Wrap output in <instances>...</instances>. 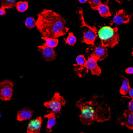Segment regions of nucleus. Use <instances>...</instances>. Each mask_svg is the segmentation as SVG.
I'll return each mask as SVG.
<instances>
[{
  "mask_svg": "<svg viewBox=\"0 0 133 133\" xmlns=\"http://www.w3.org/2000/svg\"><path fill=\"white\" fill-rule=\"evenodd\" d=\"M33 113V111L29 108H24L22 110L17 112V119L19 121L30 119L32 117Z\"/></svg>",
  "mask_w": 133,
  "mask_h": 133,
  "instance_id": "nucleus-14",
  "label": "nucleus"
},
{
  "mask_svg": "<svg viewBox=\"0 0 133 133\" xmlns=\"http://www.w3.org/2000/svg\"><path fill=\"white\" fill-rule=\"evenodd\" d=\"M36 24V21L31 17H28L25 21V26L28 28L29 29H31L34 28Z\"/></svg>",
  "mask_w": 133,
  "mask_h": 133,
  "instance_id": "nucleus-22",
  "label": "nucleus"
},
{
  "mask_svg": "<svg viewBox=\"0 0 133 133\" xmlns=\"http://www.w3.org/2000/svg\"><path fill=\"white\" fill-rule=\"evenodd\" d=\"M118 121L121 125L133 130V112H130L128 110H125L123 113V117L120 118Z\"/></svg>",
  "mask_w": 133,
  "mask_h": 133,
  "instance_id": "nucleus-10",
  "label": "nucleus"
},
{
  "mask_svg": "<svg viewBox=\"0 0 133 133\" xmlns=\"http://www.w3.org/2000/svg\"><path fill=\"white\" fill-rule=\"evenodd\" d=\"M99 96L94 95L89 100L85 98L79 100L76 106L81 110L80 121L85 125H89L95 122L103 123L111 118L110 108L105 102H99Z\"/></svg>",
  "mask_w": 133,
  "mask_h": 133,
  "instance_id": "nucleus-1",
  "label": "nucleus"
},
{
  "mask_svg": "<svg viewBox=\"0 0 133 133\" xmlns=\"http://www.w3.org/2000/svg\"><path fill=\"white\" fill-rule=\"evenodd\" d=\"M78 14L80 15V18L82 22L81 27L86 26L88 29V30H86L84 32V35L82 42L88 45L95 46L94 42L98 36V30H97L96 27H92L90 25H88L87 23H86V22L84 20L83 14V10L82 8H81L80 10H79Z\"/></svg>",
  "mask_w": 133,
  "mask_h": 133,
  "instance_id": "nucleus-4",
  "label": "nucleus"
},
{
  "mask_svg": "<svg viewBox=\"0 0 133 133\" xmlns=\"http://www.w3.org/2000/svg\"><path fill=\"white\" fill-rule=\"evenodd\" d=\"M64 19L51 10L44 9L38 14L36 26L43 36L56 38L65 35L69 29Z\"/></svg>",
  "mask_w": 133,
  "mask_h": 133,
  "instance_id": "nucleus-2",
  "label": "nucleus"
},
{
  "mask_svg": "<svg viewBox=\"0 0 133 133\" xmlns=\"http://www.w3.org/2000/svg\"><path fill=\"white\" fill-rule=\"evenodd\" d=\"M131 15H128L123 9L119 10L116 12L112 20V23H115L117 25H121L124 23H127L129 22Z\"/></svg>",
  "mask_w": 133,
  "mask_h": 133,
  "instance_id": "nucleus-9",
  "label": "nucleus"
},
{
  "mask_svg": "<svg viewBox=\"0 0 133 133\" xmlns=\"http://www.w3.org/2000/svg\"><path fill=\"white\" fill-rule=\"evenodd\" d=\"M42 122L41 116L37 117L30 121L27 127V133H39Z\"/></svg>",
  "mask_w": 133,
  "mask_h": 133,
  "instance_id": "nucleus-11",
  "label": "nucleus"
},
{
  "mask_svg": "<svg viewBox=\"0 0 133 133\" xmlns=\"http://www.w3.org/2000/svg\"><path fill=\"white\" fill-rule=\"evenodd\" d=\"M88 2L91 8L94 10H97L98 7L101 3V0H88Z\"/></svg>",
  "mask_w": 133,
  "mask_h": 133,
  "instance_id": "nucleus-23",
  "label": "nucleus"
},
{
  "mask_svg": "<svg viewBox=\"0 0 133 133\" xmlns=\"http://www.w3.org/2000/svg\"><path fill=\"white\" fill-rule=\"evenodd\" d=\"M99 61L104 59L108 56V49L107 47L103 46L102 44L96 46L94 52L92 53Z\"/></svg>",
  "mask_w": 133,
  "mask_h": 133,
  "instance_id": "nucleus-13",
  "label": "nucleus"
},
{
  "mask_svg": "<svg viewBox=\"0 0 133 133\" xmlns=\"http://www.w3.org/2000/svg\"><path fill=\"white\" fill-rule=\"evenodd\" d=\"M42 39L45 41V43L43 44L45 45L48 46L51 48L56 47L58 44V39L57 38H48L46 37H42Z\"/></svg>",
  "mask_w": 133,
  "mask_h": 133,
  "instance_id": "nucleus-18",
  "label": "nucleus"
},
{
  "mask_svg": "<svg viewBox=\"0 0 133 133\" xmlns=\"http://www.w3.org/2000/svg\"><path fill=\"white\" fill-rule=\"evenodd\" d=\"M131 55H132V56H133V49H132V52H131Z\"/></svg>",
  "mask_w": 133,
  "mask_h": 133,
  "instance_id": "nucleus-30",
  "label": "nucleus"
},
{
  "mask_svg": "<svg viewBox=\"0 0 133 133\" xmlns=\"http://www.w3.org/2000/svg\"><path fill=\"white\" fill-rule=\"evenodd\" d=\"M64 39L65 42V44H68L70 46H73L76 42V38L72 32L69 33L67 38Z\"/></svg>",
  "mask_w": 133,
  "mask_h": 133,
  "instance_id": "nucleus-21",
  "label": "nucleus"
},
{
  "mask_svg": "<svg viewBox=\"0 0 133 133\" xmlns=\"http://www.w3.org/2000/svg\"><path fill=\"white\" fill-rule=\"evenodd\" d=\"M128 1H130V0H128Z\"/></svg>",
  "mask_w": 133,
  "mask_h": 133,
  "instance_id": "nucleus-32",
  "label": "nucleus"
},
{
  "mask_svg": "<svg viewBox=\"0 0 133 133\" xmlns=\"http://www.w3.org/2000/svg\"><path fill=\"white\" fill-rule=\"evenodd\" d=\"M128 94L129 95V97H130L131 99H133V88H130Z\"/></svg>",
  "mask_w": 133,
  "mask_h": 133,
  "instance_id": "nucleus-26",
  "label": "nucleus"
},
{
  "mask_svg": "<svg viewBox=\"0 0 133 133\" xmlns=\"http://www.w3.org/2000/svg\"><path fill=\"white\" fill-rule=\"evenodd\" d=\"M97 33L101 44L105 47L113 48L119 42V36L117 27L104 25L98 30Z\"/></svg>",
  "mask_w": 133,
  "mask_h": 133,
  "instance_id": "nucleus-3",
  "label": "nucleus"
},
{
  "mask_svg": "<svg viewBox=\"0 0 133 133\" xmlns=\"http://www.w3.org/2000/svg\"><path fill=\"white\" fill-rule=\"evenodd\" d=\"M16 0H2L1 7L4 8H12L16 6Z\"/></svg>",
  "mask_w": 133,
  "mask_h": 133,
  "instance_id": "nucleus-19",
  "label": "nucleus"
},
{
  "mask_svg": "<svg viewBox=\"0 0 133 133\" xmlns=\"http://www.w3.org/2000/svg\"><path fill=\"white\" fill-rule=\"evenodd\" d=\"M97 10L98 11L100 16L102 17L106 18L111 16L109 8L106 4L101 3L98 7Z\"/></svg>",
  "mask_w": 133,
  "mask_h": 133,
  "instance_id": "nucleus-17",
  "label": "nucleus"
},
{
  "mask_svg": "<svg viewBox=\"0 0 133 133\" xmlns=\"http://www.w3.org/2000/svg\"><path fill=\"white\" fill-rule=\"evenodd\" d=\"M16 8L17 10L20 12H23L26 10L28 8V2H18L16 4Z\"/></svg>",
  "mask_w": 133,
  "mask_h": 133,
  "instance_id": "nucleus-20",
  "label": "nucleus"
},
{
  "mask_svg": "<svg viewBox=\"0 0 133 133\" xmlns=\"http://www.w3.org/2000/svg\"><path fill=\"white\" fill-rule=\"evenodd\" d=\"M86 60L84 56L82 55H78L76 58V64H74L73 66H74V71L76 72V73L81 77V71H84V69H86L85 65Z\"/></svg>",
  "mask_w": 133,
  "mask_h": 133,
  "instance_id": "nucleus-12",
  "label": "nucleus"
},
{
  "mask_svg": "<svg viewBox=\"0 0 133 133\" xmlns=\"http://www.w3.org/2000/svg\"><path fill=\"white\" fill-rule=\"evenodd\" d=\"M5 8H3V7H1V9H0V15L1 16L2 15H5L6 14V12H5Z\"/></svg>",
  "mask_w": 133,
  "mask_h": 133,
  "instance_id": "nucleus-27",
  "label": "nucleus"
},
{
  "mask_svg": "<svg viewBox=\"0 0 133 133\" xmlns=\"http://www.w3.org/2000/svg\"><path fill=\"white\" fill-rule=\"evenodd\" d=\"M121 78L122 80V85L119 89V92L123 96H124L128 94L130 87L128 78L123 76H122Z\"/></svg>",
  "mask_w": 133,
  "mask_h": 133,
  "instance_id": "nucleus-16",
  "label": "nucleus"
},
{
  "mask_svg": "<svg viewBox=\"0 0 133 133\" xmlns=\"http://www.w3.org/2000/svg\"><path fill=\"white\" fill-rule=\"evenodd\" d=\"M38 50L41 52L42 57L46 61H51L56 59L57 54L53 48L43 44L37 46Z\"/></svg>",
  "mask_w": 133,
  "mask_h": 133,
  "instance_id": "nucleus-8",
  "label": "nucleus"
},
{
  "mask_svg": "<svg viewBox=\"0 0 133 133\" xmlns=\"http://www.w3.org/2000/svg\"><path fill=\"white\" fill-rule=\"evenodd\" d=\"M128 110L130 112H133V99H131L130 101L129 102L128 104Z\"/></svg>",
  "mask_w": 133,
  "mask_h": 133,
  "instance_id": "nucleus-24",
  "label": "nucleus"
},
{
  "mask_svg": "<svg viewBox=\"0 0 133 133\" xmlns=\"http://www.w3.org/2000/svg\"><path fill=\"white\" fill-rule=\"evenodd\" d=\"M45 117H46L48 119L47 124L46 126V131L48 132H52V128L56 124V115L53 113H49V114L44 115Z\"/></svg>",
  "mask_w": 133,
  "mask_h": 133,
  "instance_id": "nucleus-15",
  "label": "nucleus"
},
{
  "mask_svg": "<svg viewBox=\"0 0 133 133\" xmlns=\"http://www.w3.org/2000/svg\"><path fill=\"white\" fill-rule=\"evenodd\" d=\"M97 61L98 60L97 58L92 54L88 57L85 65L87 72H88V70H89L92 74L100 76L101 73V70L100 68L97 64Z\"/></svg>",
  "mask_w": 133,
  "mask_h": 133,
  "instance_id": "nucleus-7",
  "label": "nucleus"
},
{
  "mask_svg": "<svg viewBox=\"0 0 133 133\" xmlns=\"http://www.w3.org/2000/svg\"><path fill=\"white\" fill-rule=\"evenodd\" d=\"M65 104V100L58 92L54 94L50 101L44 103V105L48 109V112L53 113L56 115L60 113L61 107Z\"/></svg>",
  "mask_w": 133,
  "mask_h": 133,
  "instance_id": "nucleus-5",
  "label": "nucleus"
},
{
  "mask_svg": "<svg viewBox=\"0 0 133 133\" xmlns=\"http://www.w3.org/2000/svg\"><path fill=\"white\" fill-rule=\"evenodd\" d=\"M125 72L128 74H133V67H128L125 70Z\"/></svg>",
  "mask_w": 133,
  "mask_h": 133,
  "instance_id": "nucleus-25",
  "label": "nucleus"
},
{
  "mask_svg": "<svg viewBox=\"0 0 133 133\" xmlns=\"http://www.w3.org/2000/svg\"><path fill=\"white\" fill-rule=\"evenodd\" d=\"M13 86L12 82L10 80H4L0 83V98L2 100H10L13 93Z\"/></svg>",
  "mask_w": 133,
  "mask_h": 133,
  "instance_id": "nucleus-6",
  "label": "nucleus"
},
{
  "mask_svg": "<svg viewBox=\"0 0 133 133\" xmlns=\"http://www.w3.org/2000/svg\"><path fill=\"white\" fill-rule=\"evenodd\" d=\"M79 1V2H80V3H86L88 0H78Z\"/></svg>",
  "mask_w": 133,
  "mask_h": 133,
  "instance_id": "nucleus-28",
  "label": "nucleus"
},
{
  "mask_svg": "<svg viewBox=\"0 0 133 133\" xmlns=\"http://www.w3.org/2000/svg\"><path fill=\"white\" fill-rule=\"evenodd\" d=\"M81 133H84V132H81Z\"/></svg>",
  "mask_w": 133,
  "mask_h": 133,
  "instance_id": "nucleus-31",
  "label": "nucleus"
},
{
  "mask_svg": "<svg viewBox=\"0 0 133 133\" xmlns=\"http://www.w3.org/2000/svg\"><path fill=\"white\" fill-rule=\"evenodd\" d=\"M108 1H109V0H108ZM116 1H117L118 2H119V3L121 4V2L119 1V0H116Z\"/></svg>",
  "mask_w": 133,
  "mask_h": 133,
  "instance_id": "nucleus-29",
  "label": "nucleus"
}]
</instances>
